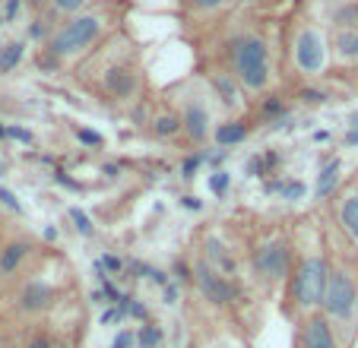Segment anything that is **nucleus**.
<instances>
[{
	"label": "nucleus",
	"instance_id": "obj_1",
	"mask_svg": "<svg viewBox=\"0 0 358 348\" xmlns=\"http://www.w3.org/2000/svg\"><path fill=\"white\" fill-rule=\"evenodd\" d=\"M76 76L99 95V101L124 105V108L140 105L143 89H146L140 54L134 51L130 38L121 29L101 41L86 61L76 64Z\"/></svg>",
	"mask_w": 358,
	"mask_h": 348
},
{
	"label": "nucleus",
	"instance_id": "obj_2",
	"mask_svg": "<svg viewBox=\"0 0 358 348\" xmlns=\"http://www.w3.org/2000/svg\"><path fill=\"white\" fill-rule=\"evenodd\" d=\"M117 29H121V7L115 0L99 3L92 10H83V13L70 16V20L57 22L51 29L41 51L35 54V67L41 73H57L64 67H76Z\"/></svg>",
	"mask_w": 358,
	"mask_h": 348
},
{
	"label": "nucleus",
	"instance_id": "obj_3",
	"mask_svg": "<svg viewBox=\"0 0 358 348\" xmlns=\"http://www.w3.org/2000/svg\"><path fill=\"white\" fill-rule=\"evenodd\" d=\"M244 95H264L276 82V45L273 38L257 26H235L219 41V57Z\"/></svg>",
	"mask_w": 358,
	"mask_h": 348
},
{
	"label": "nucleus",
	"instance_id": "obj_4",
	"mask_svg": "<svg viewBox=\"0 0 358 348\" xmlns=\"http://www.w3.org/2000/svg\"><path fill=\"white\" fill-rule=\"evenodd\" d=\"M295 244V256H292V273L285 279V295H289V310L295 317L314 314L320 310L327 291V275H330V254L324 250V238L311 222H304Z\"/></svg>",
	"mask_w": 358,
	"mask_h": 348
},
{
	"label": "nucleus",
	"instance_id": "obj_5",
	"mask_svg": "<svg viewBox=\"0 0 358 348\" xmlns=\"http://www.w3.org/2000/svg\"><path fill=\"white\" fill-rule=\"evenodd\" d=\"M320 314L330 320L339 345L349 348L358 333V269L349 260H330L327 291L320 301Z\"/></svg>",
	"mask_w": 358,
	"mask_h": 348
},
{
	"label": "nucleus",
	"instance_id": "obj_6",
	"mask_svg": "<svg viewBox=\"0 0 358 348\" xmlns=\"http://www.w3.org/2000/svg\"><path fill=\"white\" fill-rule=\"evenodd\" d=\"M285 64H289L292 76L304 82H314L327 73L330 67V38L327 32L311 20H301L292 26L289 38H285Z\"/></svg>",
	"mask_w": 358,
	"mask_h": 348
},
{
	"label": "nucleus",
	"instance_id": "obj_7",
	"mask_svg": "<svg viewBox=\"0 0 358 348\" xmlns=\"http://www.w3.org/2000/svg\"><path fill=\"white\" fill-rule=\"evenodd\" d=\"M175 99L171 108L181 117V136L190 143L194 149H203L210 143L213 127H216V101L206 92L203 80H187L181 86H175Z\"/></svg>",
	"mask_w": 358,
	"mask_h": 348
},
{
	"label": "nucleus",
	"instance_id": "obj_8",
	"mask_svg": "<svg viewBox=\"0 0 358 348\" xmlns=\"http://www.w3.org/2000/svg\"><path fill=\"white\" fill-rule=\"evenodd\" d=\"M292 256H295V244L285 231H270V235L257 238L250 247V275L260 288L273 291V288L285 285L292 273Z\"/></svg>",
	"mask_w": 358,
	"mask_h": 348
},
{
	"label": "nucleus",
	"instance_id": "obj_9",
	"mask_svg": "<svg viewBox=\"0 0 358 348\" xmlns=\"http://www.w3.org/2000/svg\"><path fill=\"white\" fill-rule=\"evenodd\" d=\"M190 269H194V282H190V288L200 295V301L206 304V307L229 310L241 301V285H238V279L222 275L216 266H210V263L203 260V256H196V260L190 263Z\"/></svg>",
	"mask_w": 358,
	"mask_h": 348
},
{
	"label": "nucleus",
	"instance_id": "obj_10",
	"mask_svg": "<svg viewBox=\"0 0 358 348\" xmlns=\"http://www.w3.org/2000/svg\"><path fill=\"white\" fill-rule=\"evenodd\" d=\"M200 80H203V86H206V92L213 95L216 108H222L225 114H244V108H248V95H244V89L238 86V80L231 76V70L225 67L222 61L206 64V70H203Z\"/></svg>",
	"mask_w": 358,
	"mask_h": 348
},
{
	"label": "nucleus",
	"instance_id": "obj_11",
	"mask_svg": "<svg viewBox=\"0 0 358 348\" xmlns=\"http://www.w3.org/2000/svg\"><path fill=\"white\" fill-rule=\"evenodd\" d=\"M57 304V291H55V285L48 279H41V275H35V279H26L20 285V291H16V298H13V307H16V314H22V317H41V314H48V310Z\"/></svg>",
	"mask_w": 358,
	"mask_h": 348
},
{
	"label": "nucleus",
	"instance_id": "obj_12",
	"mask_svg": "<svg viewBox=\"0 0 358 348\" xmlns=\"http://www.w3.org/2000/svg\"><path fill=\"white\" fill-rule=\"evenodd\" d=\"M295 348H343V345H339V335L333 333L330 320L320 310H314V314L298 317Z\"/></svg>",
	"mask_w": 358,
	"mask_h": 348
},
{
	"label": "nucleus",
	"instance_id": "obj_13",
	"mask_svg": "<svg viewBox=\"0 0 358 348\" xmlns=\"http://www.w3.org/2000/svg\"><path fill=\"white\" fill-rule=\"evenodd\" d=\"M238 0H178L181 16L190 26H216L231 13Z\"/></svg>",
	"mask_w": 358,
	"mask_h": 348
},
{
	"label": "nucleus",
	"instance_id": "obj_14",
	"mask_svg": "<svg viewBox=\"0 0 358 348\" xmlns=\"http://www.w3.org/2000/svg\"><path fill=\"white\" fill-rule=\"evenodd\" d=\"M203 260L210 263V266H216L222 275H229V279H238L241 275V260L235 256V250H231V244L225 241L219 231H210V235H203Z\"/></svg>",
	"mask_w": 358,
	"mask_h": 348
},
{
	"label": "nucleus",
	"instance_id": "obj_15",
	"mask_svg": "<svg viewBox=\"0 0 358 348\" xmlns=\"http://www.w3.org/2000/svg\"><path fill=\"white\" fill-rule=\"evenodd\" d=\"M333 219H336V231L345 238V244L358 254V187H349V190H343V194L336 196Z\"/></svg>",
	"mask_w": 358,
	"mask_h": 348
},
{
	"label": "nucleus",
	"instance_id": "obj_16",
	"mask_svg": "<svg viewBox=\"0 0 358 348\" xmlns=\"http://www.w3.org/2000/svg\"><path fill=\"white\" fill-rule=\"evenodd\" d=\"M32 241L29 238H13V241H7L3 247H0V279L7 282L13 279V275L22 273V266L29 263V256H32Z\"/></svg>",
	"mask_w": 358,
	"mask_h": 348
},
{
	"label": "nucleus",
	"instance_id": "obj_17",
	"mask_svg": "<svg viewBox=\"0 0 358 348\" xmlns=\"http://www.w3.org/2000/svg\"><path fill=\"white\" fill-rule=\"evenodd\" d=\"M248 136H250V124L244 121L241 114H231V117H225V121H216L210 140L216 143L219 149H225V152H229V149L248 143Z\"/></svg>",
	"mask_w": 358,
	"mask_h": 348
},
{
	"label": "nucleus",
	"instance_id": "obj_18",
	"mask_svg": "<svg viewBox=\"0 0 358 348\" xmlns=\"http://www.w3.org/2000/svg\"><path fill=\"white\" fill-rule=\"evenodd\" d=\"M99 3H108V0H48L45 7L38 10V16H41V20H45L51 29H55L57 22L70 20V16L83 13V10L99 7Z\"/></svg>",
	"mask_w": 358,
	"mask_h": 348
},
{
	"label": "nucleus",
	"instance_id": "obj_19",
	"mask_svg": "<svg viewBox=\"0 0 358 348\" xmlns=\"http://www.w3.org/2000/svg\"><path fill=\"white\" fill-rule=\"evenodd\" d=\"M330 61L358 64V29H336L330 38Z\"/></svg>",
	"mask_w": 358,
	"mask_h": 348
},
{
	"label": "nucleus",
	"instance_id": "obj_20",
	"mask_svg": "<svg viewBox=\"0 0 358 348\" xmlns=\"http://www.w3.org/2000/svg\"><path fill=\"white\" fill-rule=\"evenodd\" d=\"M264 194L266 196H279V200H285V203H298V200H304L308 187H304V181H298V177L276 174V177H266L264 181Z\"/></svg>",
	"mask_w": 358,
	"mask_h": 348
},
{
	"label": "nucleus",
	"instance_id": "obj_21",
	"mask_svg": "<svg viewBox=\"0 0 358 348\" xmlns=\"http://www.w3.org/2000/svg\"><path fill=\"white\" fill-rule=\"evenodd\" d=\"M292 111L289 105H285L282 95L276 92H264L260 95V105H257V121L260 124H270V127H279L282 121H289Z\"/></svg>",
	"mask_w": 358,
	"mask_h": 348
},
{
	"label": "nucleus",
	"instance_id": "obj_22",
	"mask_svg": "<svg viewBox=\"0 0 358 348\" xmlns=\"http://www.w3.org/2000/svg\"><path fill=\"white\" fill-rule=\"evenodd\" d=\"M146 124H149V133L156 136V140H162V143L181 136V117L175 114V108H162V111H156Z\"/></svg>",
	"mask_w": 358,
	"mask_h": 348
},
{
	"label": "nucleus",
	"instance_id": "obj_23",
	"mask_svg": "<svg viewBox=\"0 0 358 348\" xmlns=\"http://www.w3.org/2000/svg\"><path fill=\"white\" fill-rule=\"evenodd\" d=\"M279 165H282V155L276 152V149H264V152L250 155L248 165H244V174L248 177H260V181H266V177H276L279 174Z\"/></svg>",
	"mask_w": 358,
	"mask_h": 348
},
{
	"label": "nucleus",
	"instance_id": "obj_24",
	"mask_svg": "<svg viewBox=\"0 0 358 348\" xmlns=\"http://www.w3.org/2000/svg\"><path fill=\"white\" fill-rule=\"evenodd\" d=\"M169 345V329L159 320L149 317L146 323H136L134 329V348H165Z\"/></svg>",
	"mask_w": 358,
	"mask_h": 348
},
{
	"label": "nucleus",
	"instance_id": "obj_25",
	"mask_svg": "<svg viewBox=\"0 0 358 348\" xmlns=\"http://www.w3.org/2000/svg\"><path fill=\"white\" fill-rule=\"evenodd\" d=\"M339 171H343V161L339 159H327L317 171V181H314V196L317 200H330L339 190Z\"/></svg>",
	"mask_w": 358,
	"mask_h": 348
},
{
	"label": "nucleus",
	"instance_id": "obj_26",
	"mask_svg": "<svg viewBox=\"0 0 358 348\" xmlns=\"http://www.w3.org/2000/svg\"><path fill=\"white\" fill-rule=\"evenodd\" d=\"M26 38H10L0 45V76H10L22 61H26Z\"/></svg>",
	"mask_w": 358,
	"mask_h": 348
},
{
	"label": "nucleus",
	"instance_id": "obj_27",
	"mask_svg": "<svg viewBox=\"0 0 358 348\" xmlns=\"http://www.w3.org/2000/svg\"><path fill=\"white\" fill-rule=\"evenodd\" d=\"M20 348H70V345L61 333H51V329H32V333L20 342Z\"/></svg>",
	"mask_w": 358,
	"mask_h": 348
},
{
	"label": "nucleus",
	"instance_id": "obj_28",
	"mask_svg": "<svg viewBox=\"0 0 358 348\" xmlns=\"http://www.w3.org/2000/svg\"><path fill=\"white\" fill-rule=\"evenodd\" d=\"M117 307L124 310V317H127L130 323H146L149 317V304L146 301H140V298H134V295H124L121 301H117Z\"/></svg>",
	"mask_w": 358,
	"mask_h": 348
},
{
	"label": "nucleus",
	"instance_id": "obj_29",
	"mask_svg": "<svg viewBox=\"0 0 358 348\" xmlns=\"http://www.w3.org/2000/svg\"><path fill=\"white\" fill-rule=\"evenodd\" d=\"M67 219H70V225H73V231H76L80 238H92V235H95L92 219H89V215L83 212L80 206H70V209H67Z\"/></svg>",
	"mask_w": 358,
	"mask_h": 348
},
{
	"label": "nucleus",
	"instance_id": "obj_30",
	"mask_svg": "<svg viewBox=\"0 0 358 348\" xmlns=\"http://www.w3.org/2000/svg\"><path fill=\"white\" fill-rule=\"evenodd\" d=\"M206 187H210V194L216 196V200H222V196L229 194V187H231V174L225 171V168H216V171L206 177Z\"/></svg>",
	"mask_w": 358,
	"mask_h": 348
},
{
	"label": "nucleus",
	"instance_id": "obj_31",
	"mask_svg": "<svg viewBox=\"0 0 358 348\" xmlns=\"http://www.w3.org/2000/svg\"><path fill=\"white\" fill-rule=\"evenodd\" d=\"M48 35H51V26H48L38 13H32V20H29V26H26V41L29 45H45Z\"/></svg>",
	"mask_w": 358,
	"mask_h": 348
},
{
	"label": "nucleus",
	"instance_id": "obj_32",
	"mask_svg": "<svg viewBox=\"0 0 358 348\" xmlns=\"http://www.w3.org/2000/svg\"><path fill=\"white\" fill-rule=\"evenodd\" d=\"M333 26L336 29H358V3H345L333 13Z\"/></svg>",
	"mask_w": 358,
	"mask_h": 348
},
{
	"label": "nucleus",
	"instance_id": "obj_33",
	"mask_svg": "<svg viewBox=\"0 0 358 348\" xmlns=\"http://www.w3.org/2000/svg\"><path fill=\"white\" fill-rule=\"evenodd\" d=\"M200 168H206V159H203V149H194V152L181 161V177L184 181H194L196 174H200Z\"/></svg>",
	"mask_w": 358,
	"mask_h": 348
},
{
	"label": "nucleus",
	"instance_id": "obj_34",
	"mask_svg": "<svg viewBox=\"0 0 358 348\" xmlns=\"http://www.w3.org/2000/svg\"><path fill=\"white\" fill-rule=\"evenodd\" d=\"M203 348H250V342L241 339V335H235V333H219V335H213Z\"/></svg>",
	"mask_w": 358,
	"mask_h": 348
},
{
	"label": "nucleus",
	"instance_id": "obj_35",
	"mask_svg": "<svg viewBox=\"0 0 358 348\" xmlns=\"http://www.w3.org/2000/svg\"><path fill=\"white\" fill-rule=\"evenodd\" d=\"M327 99H330V95H327L324 89H317L314 82H304V86L298 89V101H301V105H324Z\"/></svg>",
	"mask_w": 358,
	"mask_h": 348
},
{
	"label": "nucleus",
	"instance_id": "obj_36",
	"mask_svg": "<svg viewBox=\"0 0 358 348\" xmlns=\"http://www.w3.org/2000/svg\"><path fill=\"white\" fill-rule=\"evenodd\" d=\"M73 136H76V143L86 146V149H101L105 146V136L95 133V130H89V127H73Z\"/></svg>",
	"mask_w": 358,
	"mask_h": 348
},
{
	"label": "nucleus",
	"instance_id": "obj_37",
	"mask_svg": "<svg viewBox=\"0 0 358 348\" xmlns=\"http://www.w3.org/2000/svg\"><path fill=\"white\" fill-rule=\"evenodd\" d=\"M99 323L101 326H124L127 317H124V310L117 307V304H105V310L99 314Z\"/></svg>",
	"mask_w": 358,
	"mask_h": 348
},
{
	"label": "nucleus",
	"instance_id": "obj_38",
	"mask_svg": "<svg viewBox=\"0 0 358 348\" xmlns=\"http://www.w3.org/2000/svg\"><path fill=\"white\" fill-rule=\"evenodd\" d=\"M26 10V3L22 0H0V20H3V26H10V22H16V16Z\"/></svg>",
	"mask_w": 358,
	"mask_h": 348
},
{
	"label": "nucleus",
	"instance_id": "obj_39",
	"mask_svg": "<svg viewBox=\"0 0 358 348\" xmlns=\"http://www.w3.org/2000/svg\"><path fill=\"white\" fill-rule=\"evenodd\" d=\"M169 279L171 282H178V285H190V282H194V269H190V263L187 260H178L175 266H171V273H169Z\"/></svg>",
	"mask_w": 358,
	"mask_h": 348
},
{
	"label": "nucleus",
	"instance_id": "obj_40",
	"mask_svg": "<svg viewBox=\"0 0 358 348\" xmlns=\"http://www.w3.org/2000/svg\"><path fill=\"white\" fill-rule=\"evenodd\" d=\"M95 266L101 269V273H108V275H121L124 273V260L115 254H101L99 260H95Z\"/></svg>",
	"mask_w": 358,
	"mask_h": 348
},
{
	"label": "nucleus",
	"instance_id": "obj_41",
	"mask_svg": "<svg viewBox=\"0 0 358 348\" xmlns=\"http://www.w3.org/2000/svg\"><path fill=\"white\" fill-rule=\"evenodd\" d=\"M0 206L10 209L13 215H22V212H26V209H22V203H20V196H16L10 187H3V184H0Z\"/></svg>",
	"mask_w": 358,
	"mask_h": 348
},
{
	"label": "nucleus",
	"instance_id": "obj_42",
	"mask_svg": "<svg viewBox=\"0 0 358 348\" xmlns=\"http://www.w3.org/2000/svg\"><path fill=\"white\" fill-rule=\"evenodd\" d=\"M3 140H16V143H22V146H32L35 136H32V130L20 127V124H7V136H3Z\"/></svg>",
	"mask_w": 358,
	"mask_h": 348
},
{
	"label": "nucleus",
	"instance_id": "obj_43",
	"mask_svg": "<svg viewBox=\"0 0 358 348\" xmlns=\"http://www.w3.org/2000/svg\"><path fill=\"white\" fill-rule=\"evenodd\" d=\"M159 291H162V304H169V307H175V304L181 301V285H178V282H169V285H162Z\"/></svg>",
	"mask_w": 358,
	"mask_h": 348
},
{
	"label": "nucleus",
	"instance_id": "obj_44",
	"mask_svg": "<svg viewBox=\"0 0 358 348\" xmlns=\"http://www.w3.org/2000/svg\"><path fill=\"white\" fill-rule=\"evenodd\" d=\"M55 181L61 184V187H67V190H76V194L83 190V184H80V181H73V177H70V174L64 171V168H55Z\"/></svg>",
	"mask_w": 358,
	"mask_h": 348
},
{
	"label": "nucleus",
	"instance_id": "obj_45",
	"mask_svg": "<svg viewBox=\"0 0 358 348\" xmlns=\"http://www.w3.org/2000/svg\"><path fill=\"white\" fill-rule=\"evenodd\" d=\"M181 206L187 209V212H200V209H203V203L196 200L194 194H184V196H181Z\"/></svg>",
	"mask_w": 358,
	"mask_h": 348
},
{
	"label": "nucleus",
	"instance_id": "obj_46",
	"mask_svg": "<svg viewBox=\"0 0 358 348\" xmlns=\"http://www.w3.org/2000/svg\"><path fill=\"white\" fill-rule=\"evenodd\" d=\"M101 174H105L108 181H117V177H121V165H115V161H105V165H101Z\"/></svg>",
	"mask_w": 358,
	"mask_h": 348
},
{
	"label": "nucleus",
	"instance_id": "obj_47",
	"mask_svg": "<svg viewBox=\"0 0 358 348\" xmlns=\"http://www.w3.org/2000/svg\"><path fill=\"white\" fill-rule=\"evenodd\" d=\"M345 146H349V149L358 146V124H352V130L345 133Z\"/></svg>",
	"mask_w": 358,
	"mask_h": 348
},
{
	"label": "nucleus",
	"instance_id": "obj_48",
	"mask_svg": "<svg viewBox=\"0 0 358 348\" xmlns=\"http://www.w3.org/2000/svg\"><path fill=\"white\" fill-rule=\"evenodd\" d=\"M22 3H26V7H29V10H32V13H38V10H41V7H45L48 0H22Z\"/></svg>",
	"mask_w": 358,
	"mask_h": 348
},
{
	"label": "nucleus",
	"instance_id": "obj_49",
	"mask_svg": "<svg viewBox=\"0 0 358 348\" xmlns=\"http://www.w3.org/2000/svg\"><path fill=\"white\" fill-rule=\"evenodd\" d=\"M57 238H61V231H57V228H45V241L48 244H51V241L57 244Z\"/></svg>",
	"mask_w": 358,
	"mask_h": 348
},
{
	"label": "nucleus",
	"instance_id": "obj_50",
	"mask_svg": "<svg viewBox=\"0 0 358 348\" xmlns=\"http://www.w3.org/2000/svg\"><path fill=\"white\" fill-rule=\"evenodd\" d=\"M3 136H7V124H3V117H0V143H3Z\"/></svg>",
	"mask_w": 358,
	"mask_h": 348
},
{
	"label": "nucleus",
	"instance_id": "obj_51",
	"mask_svg": "<svg viewBox=\"0 0 358 348\" xmlns=\"http://www.w3.org/2000/svg\"><path fill=\"white\" fill-rule=\"evenodd\" d=\"M3 174H7V165H3V161H0V177H3Z\"/></svg>",
	"mask_w": 358,
	"mask_h": 348
},
{
	"label": "nucleus",
	"instance_id": "obj_52",
	"mask_svg": "<svg viewBox=\"0 0 358 348\" xmlns=\"http://www.w3.org/2000/svg\"><path fill=\"white\" fill-rule=\"evenodd\" d=\"M0 29H3V20H0Z\"/></svg>",
	"mask_w": 358,
	"mask_h": 348
},
{
	"label": "nucleus",
	"instance_id": "obj_53",
	"mask_svg": "<svg viewBox=\"0 0 358 348\" xmlns=\"http://www.w3.org/2000/svg\"><path fill=\"white\" fill-rule=\"evenodd\" d=\"M0 288H3V279H0Z\"/></svg>",
	"mask_w": 358,
	"mask_h": 348
}]
</instances>
